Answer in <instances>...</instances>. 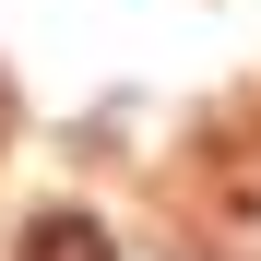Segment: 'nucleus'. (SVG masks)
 <instances>
[{"instance_id":"nucleus-1","label":"nucleus","mask_w":261,"mask_h":261,"mask_svg":"<svg viewBox=\"0 0 261 261\" xmlns=\"http://www.w3.org/2000/svg\"><path fill=\"white\" fill-rule=\"evenodd\" d=\"M24 261H107V226H95V214H36V226H24Z\"/></svg>"},{"instance_id":"nucleus-2","label":"nucleus","mask_w":261,"mask_h":261,"mask_svg":"<svg viewBox=\"0 0 261 261\" xmlns=\"http://www.w3.org/2000/svg\"><path fill=\"white\" fill-rule=\"evenodd\" d=\"M0 107H12V95H0Z\"/></svg>"}]
</instances>
